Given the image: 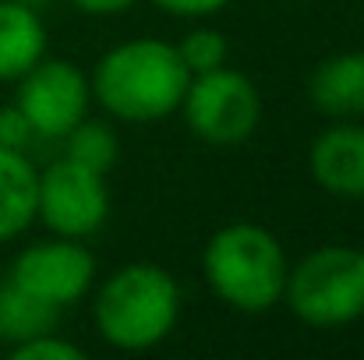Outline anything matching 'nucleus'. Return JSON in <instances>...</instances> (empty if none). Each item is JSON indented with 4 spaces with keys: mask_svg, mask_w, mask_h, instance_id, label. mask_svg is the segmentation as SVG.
<instances>
[{
    "mask_svg": "<svg viewBox=\"0 0 364 360\" xmlns=\"http://www.w3.org/2000/svg\"><path fill=\"white\" fill-rule=\"evenodd\" d=\"M177 53H181V60H184V67L191 75H205V71L223 67V60H227V39L216 28H195V32H188L181 39Z\"/></svg>",
    "mask_w": 364,
    "mask_h": 360,
    "instance_id": "nucleus-15",
    "label": "nucleus"
},
{
    "mask_svg": "<svg viewBox=\"0 0 364 360\" xmlns=\"http://www.w3.org/2000/svg\"><path fill=\"white\" fill-rule=\"evenodd\" d=\"M96 276V261L85 247H78L75 237L71 240H53V244H32L28 251L18 254V261L11 265V279L14 286L68 307L75 304Z\"/></svg>",
    "mask_w": 364,
    "mask_h": 360,
    "instance_id": "nucleus-8",
    "label": "nucleus"
},
{
    "mask_svg": "<svg viewBox=\"0 0 364 360\" xmlns=\"http://www.w3.org/2000/svg\"><path fill=\"white\" fill-rule=\"evenodd\" d=\"M205 279L220 300L244 315L269 311L287 286V258L279 240L255 223L223 227L205 247Z\"/></svg>",
    "mask_w": 364,
    "mask_h": 360,
    "instance_id": "nucleus-2",
    "label": "nucleus"
},
{
    "mask_svg": "<svg viewBox=\"0 0 364 360\" xmlns=\"http://www.w3.org/2000/svg\"><path fill=\"white\" fill-rule=\"evenodd\" d=\"M290 311L318 329L347 325L364 315V251L318 247L294 272H287Z\"/></svg>",
    "mask_w": 364,
    "mask_h": 360,
    "instance_id": "nucleus-4",
    "label": "nucleus"
},
{
    "mask_svg": "<svg viewBox=\"0 0 364 360\" xmlns=\"http://www.w3.org/2000/svg\"><path fill=\"white\" fill-rule=\"evenodd\" d=\"M18 107L28 117L36 134L64 138L78 120L85 117L89 107V82L85 75L68 60H46L32 64L21 75Z\"/></svg>",
    "mask_w": 364,
    "mask_h": 360,
    "instance_id": "nucleus-7",
    "label": "nucleus"
},
{
    "mask_svg": "<svg viewBox=\"0 0 364 360\" xmlns=\"http://www.w3.org/2000/svg\"><path fill=\"white\" fill-rule=\"evenodd\" d=\"M82 357H85V350H78L75 343L53 339L50 332L14 347V360H82Z\"/></svg>",
    "mask_w": 364,
    "mask_h": 360,
    "instance_id": "nucleus-16",
    "label": "nucleus"
},
{
    "mask_svg": "<svg viewBox=\"0 0 364 360\" xmlns=\"http://www.w3.org/2000/svg\"><path fill=\"white\" fill-rule=\"evenodd\" d=\"M308 96L329 117H364V53H340L318 64Z\"/></svg>",
    "mask_w": 364,
    "mask_h": 360,
    "instance_id": "nucleus-10",
    "label": "nucleus"
},
{
    "mask_svg": "<svg viewBox=\"0 0 364 360\" xmlns=\"http://www.w3.org/2000/svg\"><path fill=\"white\" fill-rule=\"evenodd\" d=\"M57 315H60L57 304H50L14 283L0 286V339L18 347L25 339L46 336L57 325Z\"/></svg>",
    "mask_w": 364,
    "mask_h": 360,
    "instance_id": "nucleus-13",
    "label": "nucleus"
},
{
    "mask_svg": "<svg viewBox=\"0 0 364 360\" xmlns=\"http://www.w3.org/2000/svg\"><path fill=\"white\" fill-rule=\"evenodd\" d=\"M82 11H92V14H114V11H124L131 7L134 0H75Z\"/></svg>",
    "mask_w": 364,
    "mask_h": 360,
    "instance_id": "nucleus-19",
    "label": "nucleus"
},
{
    "mask_svg": "<svg viewBox=\"0 0 364 360\" xmlns=\"http://www.w3.org/2000/svg\"><path fill=\"white\" fill-rule=\"evenodd\" d=\"M36 195H39V173L32 163L0 145V240L18 237L36 219Z\"/></svg>",
    "mask_w": 364,
    "mask_h": 360,
    "instance_id": "nucleus-12",
    "label": "nucleus"
},
{
    "mask_svg": "<svg viewBox=\"0 0 364 360\" xmlns=\"http://www.w3.org/2000/svg\"><path fill=\"white\" fill-rule=\"evenodd\" d=\"M32 124L28 117L21 114V107L14 103V107H0V145L4 148H14V152H21L28 141H32Z\"/></svg>",
    "mask_w": 364,
    "mask_h": 360,
    "instance_id": "nucleus-17",
    "label": "nucleus"
},
{
    "mask_svg": "<svg viewBox=\"0 0 364 360\" xmlns=\"http://www.w3.org/2000/svg\"><path fill=\"white\" fill-rule=\"evenodd\" d=\"M64 138H68V159L71 163H78V166H85L92 173H103V177L114 170L121 145H117V134L107 124L82 117Z\"/></svg>",
    "mask_w": 364,
    "mask_h": 360,
    "instance_id": "nucleus-14",
    "label": "nucleus"
},
{
    "mask_svg": "<svg viewBox=\"0 0 364 360\" xmlns=\"http://www.w3.org/2000/svg\"><path fill=\"white\" fill-rule=\"evenodd\" d=\"M184 117L188 127L209 145H241L258 127V92L241 71L216 67L195 75L184 92Z\"/></svg>",
    "mask_w": 364,
    "mask_h": 360,
    "instance_id": "nucleus-5",
    "label": "nucleus"
},
{
    "mask_svg": "<svg viewBox=\"0 0 364 360\" xmlns=\"http://www.w3.org/2000/svg\"><path fill=\"white\" fill-rule=\"evenodd\" d=\"M311 177L336 198H364V127H333L311 145Z\"/></svg>",
    "mask_w": 364,
    "mask_h": 360,
    "instance_id": "nucleus-9",
    "label": "nucleus"
},
{
    "mask_svg": "<svg viewBox=\"0 0 364 360\" xmlns=\"http://www.w3.org/2000/svg\"><path fill=\"white\" fill-rule=\"evenodd\" d=\"M43 46L46 32L39 18L18 0H0V82L21 78L32 64H39Z\"/></svg>",
    "mask_w": 364,
    "mask_h": 360,
    "instance_id": "nucleus-11",
    "label": "nucleus"
},
{
    "mask_svg": "<svg viewBox=\"0 0 364 360\" xmlns=\"http://www.w3.org/2000/svg\"><path fill=\"white\" fill-rule=\"evenodd\" d=\"M156 7L170 11V14H188V18H198V14H213L220 7H227L230 0H152Z\"/></svg>",
    "mask_w": 364,
    "mask_h": 360,
    "instance_id": "nucleus-18",
    "label": "nucleus"
},
{
    "mask_svg": "<svg viewBox=\"0 0 364 360\" xmlns=\"http://www.w3.org/2000/svg\"><path fill=\"white\" fill-rule=\"evenodd\" d=\"M177 283L159 265L117 268L96 297V325L117 350H149L163 343L177 322Z\"/></svg>",
    "mask_w": 364,
    "mask_h": 360,
    "instance_id": "nucleus-3",
    "label": "nucleus"
},
{
    "mask_svg": "<svg viewBox=\"0 0 364 360\" xmlns=\"http://www.w3.org/2000/svg\"><path fill=\"white\" fill-rule=\"evenodd\" d=\"M191 71L177 46L159 39H131L114 46L92 78V92L114 117L149 124L181 110Z\"/></svg>",
    "mask_w": 364,
    "mask_h": 360,
    "instance_id": "nucleus-1",
    "label": "nucleus"
},
{
    "mask_svg": "<svg viewBox=\"0 0 364 360\" xmlns=\"http://www.w3.org/2000/svg\"><path fill=\"white\" fill-rule=\"evenodd\" d=\"M107 212H110V198H107L103 173H92L64 156L39 177L36 216H43V223L53 234L89 237L103 227Z\"/></svg>",
    "mask_w": 364,
    "mask_h": 360,
    "instance_id": "nucleus-6",
    "label": "nucleus"
}]
</instances>
